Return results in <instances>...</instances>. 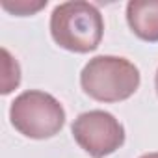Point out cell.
Instances as JSON below:
<instances>
[{
    "instance_id": "277c9868",
    "label": "cell",
    "mask_w": 158,
    "mask_h": 158,
    "mask_svg": "<svg viewBox=\"0 0 158 158\" xmlns=\"http://www.w3.org/2000/svg\"><path fill=\"white\" fill-rule=\"evenodd\" d=\"M73 138L89 156L104 158L125 143L123 125L104 110H89L80 114L73 123Z\"/></svg>"
},
{
    "instance_id": "3957f363",
    "label": "cell",
    "mask_w": 158,
    "mask_h": 158,
    "mask_svg": "<svg viewBox=\"0 0 158 158\" xmlns=\"http://www.w3.org/2000/svg\"><path fill=\"white\" fill-rule=\"evenodd\" d=\"M10 119L15 130L32 139L56 136L65 125V110L50 93L30 89L21 93L10 108Z\"/></svg>"
},
{
    "instance_id": "7a4b0ae2",
    "label": "cell",
    "mask_w": 158,
    "mask_h": 158,
    "mask_svg": "<svg viewBox=\"0 0 158 158\" xmlns=\"http://www.w3.org/2000/svg\"><path fill=\"white\" fill-rule=\"evenodd\" d=\"M141 82L139 69L119 56H97L80 73V86L86 95L99 102H121L132 97Z\"/></svg>"
},
{
    "instance_id": "6da1fadb",
    "label": "cell",
    "mask_w": 158,
    "mask_h": 158,
    "mask_svg": "<svg viewBox=\"0 0 158 158\" xmlns=\"http://www.w3.org/2000/svg\"><path fill=\"white\" fill-rule=\"evenodd\" d=\"M50 34L61 48L88 54L101 45L104 21L101 11L89 2H63L56 6L50 15Z\"/></svg>"
},
{
    "instance_id": "9c48e42d",
    "label": "cell",
    "mask_w": 158,
    "mask_h": 158,
    "mask_svg": "<svg viewBox=\"0 0 158 158\" xmlns=\"http://www.w3.org/2000/svg\"><path fill=\"white\" fill-rule=\"evenodd\" d=\"M154 88H156V93H158V71H156V76H154Z\"/></svg>"
},
{
    "instance_id": "5b68a950",
    "label": "cell",
    "mask_w": 158,
    "mask_h": 158,
    "mask_svg": "<svg viewBox=\"0 0 158 158\" xmlns=\"http://www.w3.org/2000/svg\"><path fill=\"white\" fill-rule=\"evenodd\" d=\"M130 30L147 43L158 41V0H132L127 4Z\"/></svg>"
},
{
    "instance_id": "8992f818",
    "label": "cell",
    "mask_w": 158,
    "mask_h": 158,
    "mask_svg": "<svg viewBox=\"0 0 158 158\" xmlns=\"http://www.w3.org/2000/svg\"><path fill=\"white\" fill-rule=\"evenodd\" d=\"M21 84V67L17 63V60H13V56L2 48V95L11 93L17 86Z\"/></svg>"
},
{
    "instance_id": "52a82bcc",
    "label": "cell",
    "mask_w": 158,
    "mask_h": 158,
    "mask_svg": "<svg viewBox=\"0 0 158 158\" xmlns=\"http://www.w3.org/2000/svg\"><path fill=\"white\" fill-rule=\"evenodd\" d=\"M47 6V0H39V2H28V0H15V2H8V0H4L2 2V8L13 15H19V17H24V15H34L35 11L43 10Z\"/></svg>"
},
{
    "instance_id": "ba28073f",
    "label": "cell",
    "mask_w": 158,
    "mask_h": 158,
    "mask_svg": "<svg viewBox=\"0 0 158 158\" xmlns=\"http://www.w3.org/2000/svg\"><path fill=\"white\" fill-rule=\"evenodd\" d=\"M139 158H158V152H147V154H143Z\"/></svg>"
}]
</instances>
